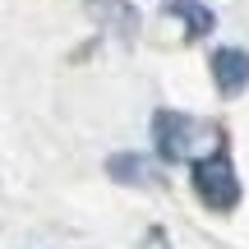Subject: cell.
Segmentation results:
<instances>
[{"mask_svg":"<svg viewBox=\"0 0 249 249\" xmlns=\"http://www.w3.org/2000/svg\"><path fill=\"white\" fill-rule=\"evenodd\" d=\"M152 148H157L161 161H198L222 148V134H217V124L189 116V111L161 107L152 116Z\"/></svg>","mask_w":249,"mask_h":249,"instance_id":"1","label":"cell"},{"mask_svg":"<svg viewBox=\"0 0 249 249\" xmlns=\"http://www.w3.org/2000/svg\"><path fill=\"white\" fill-rule=\"evenodd\" d=\"M189 166H194L189 180H194L198 203H203L208 213H235V203H240V194H245L240 176H235V161L217 148V152H208V157L189 161Z\"/></svg>","mask_w":249,"mask_h":249,"instance_id":"2","label":"cell"},{"mask_svg":"<svg viewBox=\"0 0 249 249\" xmlns=\"http://www.w3.org/2000/svg\"><path fill=\"white\" fill-rule=\"evenodd\" d=\"M208 70H213V83L222 97H240L249 88V51L245 46H217Z\"/></svg>","mask_w":249,"mask_h":249,"instance_id":"3","label":"cell"},{"mask_svg":"<svg viewBox=\"0 0 249 249\" xmlns=\"http://www.w3.org/2000/svg\"><path fill=\"white\" fill-rule=\"evenodd\" d=\"M107 176L116 180V185H139V189H152L157 185V161L143 157V152H111L107 157Z\"/></svg>","mask_w":249,"mask_h":249,"instance_id":"4","label":"cell"},{"mask_svg":"<svg viewBox=\"0 0 249 249\" xmlns=\"http://www.w3.org/2000/svg\"><path fill=\"white\" fill-rule=\"evenodd\" d=\"M161 9L185 23V37H208L217 28V14L203 5V0H161Z\"/></svg>","mask_w":249,"mask_h":249,"instance_id":"5","label":"cell"}]
</instances>
